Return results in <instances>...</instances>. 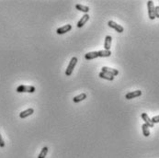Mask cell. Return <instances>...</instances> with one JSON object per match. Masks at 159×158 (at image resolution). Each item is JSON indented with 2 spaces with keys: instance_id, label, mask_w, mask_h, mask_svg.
<instances>
[{
  "instance_id": "cell-1",
  "label": "cell",
  "mask_w": 159,
  "mask_h": 158,
  "mask_svg": "<svg viewBox=\"0 0 159 158\" xmlns=\"http://www.w3.org/2000/svg\"><path fill=\"white\" fill-rule=\"evenodd\" d=\"M35 87L33 85H21L20 87H17V92L18 93H34L35 92Z\"/></svg>"
},
{
  "instance_id": "cell-2",
  "label": "cell",
  "mask_w": 159,
  "mask_h": 158,
  "mask_svg": "<svg viewBox=\"0 0 159 158\" xmlns=\"http://www.w3.org/2000/svg\"><path fill=\"white\" fill-rule=\"evenodd\" d=\"M77 62H78V60H77L76 57H73L72 59H71V61H70V63H69V65H68L67 68H66V70H65V75H66L67 76H70V75H72L73 71H74L75 67V65H76V64H77Z\"/></svg>"
},
{
  "instance_id": "cell-3",
  "label": "cell",
  "mask_w": 159,
  "mask_h": 158,
  "mask_svg": "<svg viewBox=\"0 0 159 158\" xmlns=\"http://www.w3.org/2000/svg\"><path fill=\"white\" fill-rule=\"evenodd\" d=\"M108 25L110 28L113 29V30H115L118 33H122L124 31V29H123V27L119 25L118 23H116L115 21H113V20H110L108 22Z\"/></svg>"
},
{
  "instance_id": "cell-4",
  "label": "cell",
  "mask_w": 159,
  "mask_h": 158,
  "mask_svg": "<svg viewBox=\"0 0 159 158\" xmlns=\"http://www.w3.org/2000/svg\"><path fill=\"white\" fill-rule=\"evenodd\" d=\"M147 9H148L149 19L154 20V19H156V16H154V2L151 1V0L147 2Z\"/></svg>"
},
{
  "instance_id": "cell-5",
  "label": "cell",
  "mask_w": 159,
  "mask_h": 158,
  "mask_svg": "<svg viewBox=\"0 0 159 158\" xmlns=\"http://www.w3.org/2000/svg\"><path fill=\"white\" fill-rule=\"evenodd\" d=\"M102 72L106 74H108L112 76H116L119 75V71L117 69H113V68H110V67H108V66H103L102 67Z\"/></svg>"
},
{
  "instance_id": "cell-6",
  "label": "cell",
  "mask_w": 159,
  "mask_h": 158,
  "mask_svg": "<svg viewBox=\"0 0 159 158\" xmlns=\"http://www.w3.org/2000/svg\"><path fill=\"white\" fill-rule=\"evenodd\" d=\"M71 30H72V25L66 24V25H63V27H61V28H59V29L56 30V32H57V34H59V35H63V34H65V33L68 32V31H70Z\"/></svg>"
},
{
  "instance_id": "cell-7",
  "label": "cell",
  "mask_w": 159,
  "mask_h": 158,
  "mask_svg": "<svg viewBox=\"0 0 159 158\" xmlns=\"http://www.w3.org/2000/svg\"><path fill=\"white\" fill-rule=\"evenodd\" d=\"M141 95H142V91H141V90H135V91L127 93L125 95V98H127V99H133V98L140 97Z\"/></svg>"
},
{
  "instance_id": "cell-8",
  "label": "cell",
  "mask_w": 159,
  "mask_h": 158,
  "mask_svg": "<svg viewBox=\"0 0 159 158\" xmlns=\"http://www.w3.org/2000/svg\"><path fill=\"white\" fill-rule=\"evenodd\" d=\"M141 117H142V119L144 120V123L146 124L149 128H153L154 127V123H153V121L152 120L149 118V116L147 115V113H142V115H141Z\"/></svg>"
},
{
  "instance_id": "cell-9",
  "label": "cell",
  "mask_w": 159,
  "mask_h": 158,
  "mask_svg": "<svg viewBox=\"0 0 159 158\" xmlns=\"http://www.w3.org/2000/svg\"><path fill=\"white\" fill-rule=\"evenodd\" d=\"M88 19H89V15L88 14H85L82 17H81V19L77 22V25H76V27L77 28H82V27L84 26V25H86V23L88 21Z\"/></svg>"
},
{
  "instance_id": "cell-10",
  "label": "cell",
  "mask_w": 159,
  "mask_h": 158,
  "mask_svg": "<svg viewBox=\"0 0 159 158\" xmlns=\"http://www.w3.org/2000/svg\"><path fill=\"white\" fill-rule=\"evenodd\" d=\"M111 42H112V38L111 36L107 35L105 37V42H104V48L106 51H110L111 47Z\"/></svg>"
},
{
  "instance_id": "cell-11",
  "label": "cell",
  "mask_w": 159,
  "mask_h": 158,
  "mask_svg": "<svg viewBox=\"0 0 159 158\" xmlns=\"http://www.w3.org/2000/svg\"><path fill=\"white\" fill-rule=\"evenodd\" d=\"M34 113V110L33 109H28V110H26L24 111H22L20 113V117L21 119H25L27 118V117H29L30 115H32Z\"/></svg>"
},
{
  "instance_id": "cell-12",
  "label": "cell",
  "mask_w": 159,
  "mask_h": 158,
  "mask_svg": "<svg viewBox=\"0 0 159 158\" xmlns=\"http://www.w3.org/2000/svg\"><path fill=\"white\" fill-rule=\"evenodd\" d=\"M98 57V52H88L87 54L85 55L86 60H93V59H96V58Z\"/></svg>"
},
{
  "instance_id": "cell-13",
  "label": "cell",
  "mask_w": 159,
  "mask_h": 158,
  "mask_svg": "<svg viewBox=\"0 0 159 158\" xmlns=\"http://www.w3.org/2000/svg\"><path fill=\"white\" fill-rule=\"evenodd\" d=\"M98 76H99L100 78L106 79V80H108V81H113V80H114V76H112V75H108V74L104 73V72H102V71L98 74Z\"/></svg>"
},
{
  "instance_id": "cell-14",
  "label": "cell",
  "mask_w": 159,
  "mask_h": 158,
  "mask_svg": "<svg viewBox=\"0 0 159 158\" xmlns=\"http://www.w3.org/2000/svg\"><path fill=\"white\" fill-rule=\"evenodd\" d=\"M86 98H87V95H86L85 93H81L80 95H78V96H75L74 98H73V101H74L75 103H78V102L85 100Z\"/></svg>"
},
{
  "instance_id": "cell-15",
  "label": "cell",
  "mask_w": 159,
  "mask_h": 158,
  "mask_svg": "<svg viewBox=\"0 0 159 158\" xmlns=\"http://www.w3.org/2000/svg\"><path fill=\"white\" fill-rule=\"evenodd\" d=\"M75 8H76V9H78L79 11H81V12H84L85 14H88V12L89 11V7H88L80 5V4H77V5L75 6Z\"/></svg>"
},
{
  "instance_id": "cell-16",
  "label": "cell",
  "mask_w": 159,
  "mask_h": 158,
  "mask_svg": "<svg viewBox=\"0 0 159 158\" xmlns=\"http://www.w3.org/2000/svg\"><path fill=\"white\" fill-rule=\"evenodd\" d=\"M98 57H110L111 55L110 51H106V50H102V51H98Z\"/></svg>"
},
{
  "instance_id": "cell-17",
  "label": "cell",
  "mask_w": 159,
  "mask_h": 158,
  "mask_svg": "<svg viewBox=\"0 0 159 158\" xmlns=\"http://www.w3.org/2000/svg\"><path fill=\"white\" fill-rule=\"evenodd\" d=\"M142 130H143V133H144V135L145 137H148L149 135H150V130H149V127L148 126L145 124V123H144L143 125H142Z\"/></svg>"
},
{
  "instance_id": "cell-18",
  "label": "cell",
  "mask_w": 159,
  "mask_h": 158,
  "mask_svg": "<svg viewBox=\"0 0 159 158\" xmlns=\"http://www.w3.org/2000/svg\"><path fill=\"white\" fill-rule=\"evenodd\" d=\"M48 151H49V148L48 147H46V146L43 147L42 149V151H40L38 158H45V157H46V155H47V153H48Z\"/></svg>"
},
{
  "instance_id": "cell-19",
  "label": "cell",
  "mask_w": 159,
  "mask_h": 158,
  "mask_svg": "<svg viewBox=\"0 0 159 158\" xmlns=\"http://www.w3.org/2000/svg\"><path fill=\"white\" fill-rule=\"evenodd\" d=\"M154 16L157 19H159V6L154 7Z\"/></svg>"
},
{
  "instance_id": "cell-20",
  "label": "cell",
  "mask_w": 159,
  "mask_h": 158,
  "mask_svg": "<svg viewBox=\"0 0 159 158\" xmlns=\"http://www.w3.org/2000/svg\"><path fill=\"white\" fill-rule=\"evenodd\" d=\"M152 121H153V123H159V115L158 116H154L153 117V119H152Z\"/></svg>"
},
{
  "instance_id": "cell-21",
  "label": "cell",
  "mask_w": 159,
  "mask_h": 158,
  "mask_svg": "<svg viewBox=\"0 0 159 158\" xmlns=\"http://www.w3.org/2000/svg\"><path fill=\"white\" fill-rule=\"evenodd\" d=\"M0 147L3 148V147H5V142H4V140L1 136V134H0Z\"/></svg>"
}]
</instances>
